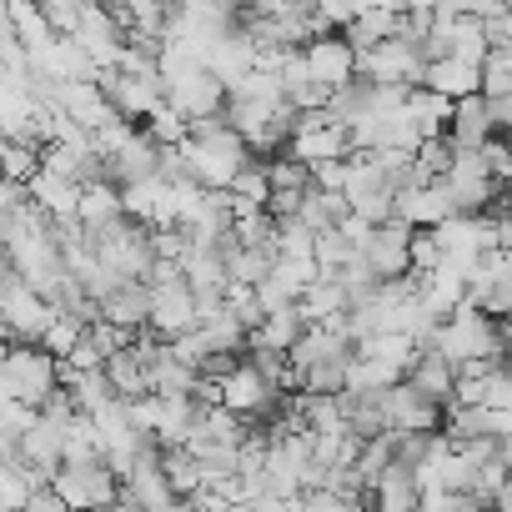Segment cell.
<instances>
[{"mask_svg": "<svg viewBox=\"0 0 512 512\" xmlns=\"http://www.w3.org/2000/svg\"><path fill=\"white\" fill-rule=\"evenodd\" d=\"M427 352L447 357L452 367L477 362V357H502L492 322H487L482 312H472V307H457L452 317H442V322H437V332L427 337Z\"/></svg>", "mask_w": 512, "mask_h": 512, "instance_id": "cell-1", "label": "cell"}, {"mask_svg": "<svg viewBox=\"0 0 512 512\" xmlns=\"http://www.w3.org/2000/svg\"><path fill=\"white\" fill-rule=\"evenodd\" d=\"M0 372L11 377L21 407H31V412H41L46 397L61 387V362H56L51 352L31 347V342H11L6 352H0Z\"/></svg>", "mask_w": 512, "mask_h": 512, "instance_id": "cell-2", "label": "cell"}, {"mask_svg": "<svg viewBox=\"0 0 512 512\" xmlns=\"http://www.w3.org/2000/svg\"><path fill=\"white\" fill-rule=\"evenodd\" d=\"M161 96L181 121H211L226 116V86L206 71V66H181L171 76H161Z\"/></svg>", "mask_w": 512, "mask_h": 512, "instance_id": "cell-3", "label": "cell"}, {"mask_svg": "<svg viewBox=\"0 0 512 512\" xmlns=\"http://www.w3.org/2000/svg\"><path fill=\"white\" fill-rule=\"evenodd\" d=\"M422 71H427V56H422V46H412V41H382V46H372V51H362L357 56V81H367V86H402V91H417L422 86Z\"/></svg>", "mask_w": 512, "mask_h": 512, "instance_id": "cell-4", "label": "cell"}, {"mask_svg": "<svg viewBox=\"0 0 512 512\" xmlns=\"http://www.w3.org/2000/svg\"><path fill=\"white\" fill-rule=\"evenodd\" d=\"M56 497L71 507V512H101L121 497V477L106 467V462H91V467H61L51 477Z\"/></svg>", "mask_w": 512, "mask_h": 512, "instance_id": "cell-5", "label": "cell"}, {"mask_svg": "<svg viewBox=\"0 0 512 512\" xmlns=\"http://www.w3.org/2000/svg\"><path fill=\"white\" fill-rule=\"evenodd\" d=\"M51 317H56V307L51 302H41L21 277H11L6 282V302H0V337H6V347L11 342H41V332L51 327Z\"/></svg>", "mask_w": 512, "mask_h": 512, "instance_id": "cell-6", "label": "cell"}, {"mask_svg": "<svg viewBox=\"0 0 512 512\" xmlns=\"http://www.w3.org/2000/svg\"><path fill=\"white\" fill-rule=\"evenodd\" d=\"M302 61H307V76L312 86H322L327 96L347 91L357 81V51L347 46V36H317L302 46Z\"/></svg>", "mask_w": 512, "mask_h": 512, "instance_id": "cell-7", "label": "cell"}, {"mask_svg": "<svg viewBox=\"0 0 512 512\" xmlns=\"http://www.w3.org/2000/svg\"><path fill=\"white\" fill-rule=\"evenodd\" d=\"M151 292V317H146V332L161 337V342H176L186 332L201 327L196 317V292L181 282V287H146Z\"/></svg>", "mask_w": 512, "mask_h": 512, "instance_id": "cell-8", "label": "cell"}, {"mask_svg": "<svg viewBox=\"0 0 512 512\" xmlns=\"http://www.w3.org/2000/svg\"><path fill=\"white\" fill-rule=\"evenodd\" d=\"M101 91H106V101H111V111L121 116V121H146L166 96H161V76H121V71H106L101 76Z\"/></svg>", "mask_w": 512, "mask_h": 512, "instance_id": "cell-9", "label": "cell"}, {"mask_svg": "<svg viewBox=\"0 0 512 512\" xmlns=\"http://www.w3.org/2000/svg\"><path fill=\"white\" fill-rule=\"evenodd\" d=\"M121 497L136 502L141 512H161V507L176 502V492H171V482L161 472V447L156 442H146V452L136 457V467L121 477Z\"/></svg>", "mask_w": 512, "mask_h": 512, "instance_id": "cell-10", "label": "cell"}, {"mask_svg": "<svg viewBox=\"0 0 512 512\" xmlns=\"http://www.w3.org/2000/svg\"><path fill=\"white\" fill-rule=\"evenodd\" d=\"M407 246H412V226L387 221V226L372 231V241H367V251H362V262L377 272V282H402V277H412Z\"/></svg>", "mask_w": 512, "mask_h": 512, "instance_id": "cell-11", "label": "cell"}, {"mask_svg": "<svg viewBox=\"0 0 512 512\" xmlns=\"http://www.w3.org/2000/svg\"><path fill=\"white\" fill-rule=\"evenodd\" d=\"M287 156L302 161L307 171H312V166H327V161H347V156H352V136H347L342 121H327V126H292Z\"/></svg>", "mask_w": 512, "mask_h": 512, "instance_id": "cell-12", "label": "cell"}, {"mask_svg": "<svg viewBox=\"0 0 512 512\" xmlns=\"http://www.w3.org/2000/svg\"><path fill=\"white\" fill-rule=\"evenodd\" d=\"M61 457H66V432L46 417H36V427L16 442V462L36 477V482H51L61 472Z\"/></svg>", "mask_w": 512, "mask_h": 512, "instance_id": "cell-13", "label": "cell"}, {"mask_svg": "<svg viewBox=\"0 0 512 512\" xmlns=\"http://www.w3.org/2000/svg\"><path fill=\"white\" fill-rule=\"evenodd\" d=\"M382 412H387V432H442V407L417 397L407 382L382 392Z\"/></svg>", "mask_w": 512, "mask_h": 512, "instance_id": "cell-14", "label": "cell"}, {"mask_svg": "<svg viewBox=\"0 0 512 512\" xmlns=\"http://www.w3.org/2000/svg\"><path fill=\"white\" fill-rule=\"evenodd\" d=\"M392 221H402V226H412V231H437L442 221H452V201H447L442 181H432V186H412V191H397Z\"/></svg>", "mask_w": 512, "mask_h": 512, "instance_id": "cell-15", "label": "cell"}, {"mask_svg": "<svg viewBox=\"0 0 512 512\" xmlns=\"http://www.w3.org/2000/svg\"><path fill=\"white\" fill-rule=\"evenodd\" d=\"M422 91L442 96V101H467V96H482V66H467V61H427L422 71Z\"/></svg>", "mask_w": 512, "mask_h": 512, "instance_id": "cell-16", "label": "cell"}, {"mask_svg": "<svg viewBox=\"0 0 512 512\" xmlns=\"http://www.w3.org/2000/svg\"><path fill=\"white\" fill-rule=\"evenodd\" d=\"M492 136H497V126H492V111H487V101H482V96H467V101H457V106H452L447 141H452L457 151H482Z\"/></svg>", "mask_w": 512, "mask_h": 512, "instance_id": "cell-17", "label": "cell"}, {"mask_svg": "<svg viewBox=\"0 0 512 512\" xmlns=\"http://www.w3.org/2000/svg\"><path fill=\"white\" fill-rule=\"evenodd\" d=\"M417 397H427V402H437V407H447L452 402V387H457V367L447 362V357H437V352H427L422 347V357L407 367V377H402Z\"/></svg>", "mask_w": 512, "mask_h": 512, "instance_id": "cell-18", "label": "cell"}, {"mask_svg": "<svg viewBox=\"0 0 512 512\" xmlns=\"http://www.w3.org/2000/svg\"><path fill=\"white\" fill-rule=\"evenodd\" d=\"M367 507L372 512H417L422 507V487H417V472L407 467H387L377 477V487H367Z\"/></svg>", "mask_w": 512, "mask_h": 512, "instance_id": "cell-19", "label": "cell"}, {"mask_svg": "<svg viewBox=\"0 0 512 512\" xmlns=\"http://www.w3.org/2000/svg\"><path fill=\"white\" fill-rule=\"evenodd\" d=\"M146 317H151V292H146V282H126V287H116V292L101 302V322H111V327H121V332H131V337L146 332Z\"/></svg>", "mask_w": 512, "mask_h": 512, "instance_id": "cell-20", "label": "cell"}, {"mask_svg": "<svg viewBox=\"0 0 512 512\" xmlns=\"http://www.w3.org/2000/svg\"><path fill=\"white\" fill-rule=\"evenodd\" d=\"M347 312H352V302H347V292H342L337 277L312 282V287L302 292V302H297V317H302L307 327H327V322H337V317H347Z\"/></svg>", "mask_w": 512, "mask_h": 512, "instance_id": "cell-21", "label": "cell"}, {"mask_svg": "<svg viewBox=\"0 0 512 512\" xmlns=\"http://www.w3.org/2000/svg\"><path fill=\"white\" fill-rule=\"evenodd\" d=\"M181 277H186V287H191L196 297H201V292H226V287H231V272H226L221 246H191L186 262H181Z\"/></svg>", "mask_w": 512, "mask_h": 512, "instance_id": "cell-22", "label": "cell"}, {"mask_svg": "<svg viewBox=\"0 0 512 512\" xmlns=\"http://www.w3.org/2000/svg\"><path fill=\"white\" fill-rule=\"evenodd\" d=\"M111 221H121V186L111 181H96V186H81V206H76V226L86 236L106 231Z\"/></svg>", "mask_w": 512, "mask_h": 512, "instance_id": "cell-23", "label": "cell"}, {"mask_svg": "<svg viewBox=\"0 0 512 512\" xmlns=\"http://www.w3.org/2000/svg\"><path fill=\"white\" fill-rule=\"evenodd\" d=\"M106 382H111V392H116V402H136V397H151V372H146V362H141V352L136 347H126V352H116V357H106Z\"/></svg>", "mask_w": 512, "mask_h": 512, "instance_id": "cell-24", "label": "cell"}, {"mask_svg": "<svg viewBox=\"0 0 512 512\" xmlns=\"http://www.w3.org/2000/svg\"><path fill=\"white\" fill-rule=\"evenodd\" d=\"M302 332H307V322L297 317V307L292 312H277V317H267L262 327L246 337V352H277V357H287L302 342Z\"/></svg>", "mask_w": 512, "mask_h": 512, "instance_id": "cell-25", "label": "cell"}, {"mask_svg": "<svg viewBox=\"0 0 512 512\" xmlns=\"http://www.w3.org/2000/svg\"><path fill=\"white\" fill-rule=\"evenodd\" d=\"M402 116H407V126L422 136V141H432V136H447V121H452V101H442V96H432V91H412L407 96V106H402Z\"/></svg>", "mask_w": 512, "mask_h": 512, "instance_id": "cell-26", "label": "cell"}, {"mask_svg": "<svg viewBox=\"0 0 512 512\" xmlns=\"http://www.w3.org/2000/svg\"><path fill=\"white\" fill-rule=\"evenodd\" d=\"M357 357L382 362V367H397V372L407 377V367L422 357V347H417V337H407V332H377V337L357 342Z\"/></svg>", "mask_w": 512, "mask_h": 512, "instance_id": "cell-27", "label": "cell"}, {"mask_svg": "<svg viewBox=\"0 0 512 512\" xmlns=\"http://www.w3.org/2000/svg\"><path fill=\"white\" fill-rule=\"evenodd\" d=\"M161 472H166L176 502H191V497L206 487V472H201V462H196L186 447H161Z\"/></svg>", "mask_w": 512, "mask_h": 512, "instance_id": "cell-28", "label": "cell"}, {"mask_svg": "<svg viewBox=\"0 0 512 512\" xmlns=\"http://www.w3.org/2000/svg\"><path fill=\"white\" fill-rule=\"evenodd\" d=\"M41 176V151L36 146H21V141H0V181L26 191L31 181Z\"/></svg>", "mask_w": 512, "mask_h": 512, "instance_id": "cell-29", "label": "cell"}, {"mask_svg": "<svg viewBox=\"0 0 512 512\" xmlns=\"http://www.w3.org/2000/svg\"><path fill=\"white\" fill-rule=\"evenodd\" d=\"M11 11V36L21 41V51L26 56H36V51H46L56 36H51V26H46V16H41V6H26V0H16V6H6Z\"/></svg>", "mask_w": 512, "mask_h": 512, "instance_id": "cell-30", "label": "cell"}, {"mask_svg": "<svg viewBox=\"0 0 512 512\" xmlns=\"http://www.w3.org/2000/svg\"><path fill=\"white\" fill-rule=\"evenodd\" d=\"M81 342H86V322H81V317H71V312H56V317H51V327L41 332V342H36V347H41V352H51L56 362H66V357H71Z\"/></svg>", "mask_w": 512, "mask_h": 512, "instance_id": "cell-31", "label": "cell"}, {"mask_svg": "<svg viewBox=\"0 0 512 512\" xmlns=\"http://www.w3.org/2000/svg\"><path fill=\"white\" fill-rule=\"evenodd\" d=\"M141 131H146V141H151V146H161V151H171V146H186V141H191V121H181L166 101L141 121Z\"/></svg>", "mask_w": 512, "mask_h": 512, "instance_id": "cell-32", "label": "cell"}, {"mask_svg": "<svg viewBox=\"0 0 512 512\" xmlns=\"http://www.w3.org/2000/svg\"><path fill=\"white\" fill-rule=\"evenodd\" d=\"M36 487H46V482H36L21 462H0V512H26Z\"/></svg>", "mask_w": 512, "mask_h": 512, "instance_id": "cell-33", "label": "cell"}, {"mask_svg": "<svg viewBox=\"0 0 512 512\" xmlns=\"http://www.w3.org/2000/svg\"><path fill=\"white\" fill-rule=\"evenodd\" d=\"M397 457H392V432H382V437H372V442H362V452H357V482H362V492L367 487H377V477L392 467Z\"/></svg>", "mask_w": 512, "mask_h": 512, "instance_id": "cell-34", "label": "cell"}, {"mask_svg": "<svg viewBox=\"0 0 512 512\" xmlns=\"http://www.w3.org/2000/svg\"><path fill=\"white\" fill-rule=\"evenodd\" d=\"M231 196H236V201H251V206H262V211H267V201H272L267 166H262V161H246V166H241V176L231 181Z\"/></svg>", "mask_w": 512, "mask_h": 512, "instance_id": "cell-35", "label": "cell"}, {"mask_svg": "<svg viewBox=\"0 0 512 512\" xmlns=\"http://www.w3.org/2000/svg\"><path fill=\"white\" fill-rule=\"evenodd\" d=\"M262 166H267L272 191H312V171H307L302 161H292L287 151H282V156H272V161H262Z\"/></svg>", "mask_w": 512, "mask_h": 512, "instance_id": "cell-36", "label": "cell"}, {"mask_svg": "<svg viewBox=\"0 0 512 512\" xmlns=\"http://www.w3.org/2000/svg\"><path fill=\"white\" fill-rule=\"evenodd\" d=\"M452 156H457V146H452L447 136H432V141L417 146V171H422L427 181H442V176L452 171Z\"/></svg>", "mask_w": 512, "mask_h": 512, "instance_id": "cell-37", "label": "cell"}, {"mask_svg": "<svg viewBox=\"0 0 512 512\" xmlns=\"http://www.w3.org/2000/svg\"><path fill=\"white\" fill-rule=\"evenodd\" d=\"M312 256H317V267H322V277H337V272H342V267L352 262L357 251H352V246H347V241L337 236V226H332V231H322V236H317Z\"/></svg>", "mask_w": 512, "mask_h": 512, "instance_id": "cell-38", "label": "cell"}, {"mask_svg": "<svg viewBox=\"0 0 512 512\" xmlns=\"http://www.w3.org/2000/svg\"><path fill=\"white\" fill-rule=\"evenodd\" d=\"M407 256H412V272H417V277H432V272L442 267V246H437V231H412V246H407Z\"/></svg>", "mask_w": 512, "mask_h": 512, "instance_id": "cell-39", "label": "cell"}, {"mask_svg": "<svg viewBox=\"0 0 512 512\" xmlns=\"http://www.w3.org/2000/svg\"><path fill=\"white\" fill-rule=\"evenodd\" d=\"M41 16H46L51 36H61V41H71V36L81 31V6H71V0H46Z\"/></svg>", "mask_w": 512, "mask_h": 512, "instance_id": "cell-40", "label": "cell"}, {"mask_svg": "<svg viewBox=\"0 0 512 512\" xmlns=\"http://www.w3.org/2000/svg\"><path fill=\"white\" fill-rule=\"evenodd\" d=\"M477 156H482L487 181H497V186H507V181H512V151H507V141H502V136H492Z\"/></svg>", "mask_w": 512, "mask_h": 512, "instance_id": "cell-41", "label": "cell"}, {"mask_svg": "<svg viewBox=\"0 0 512 512\" xmlns=\"http://www.w3.org/2000/svg\"><path fill=\"white\" fill-rule=\"evenodd\" d=\"M186 251H191L186 231H151V256H156V262L181 267V262H186Z\"/></svg>", "mask_w": 512, "mask_h": 512, "instance_id": "cell-42", "label": "cell"}, {"mask_svg": "<svg viewBox=\"0 0 512 512\" xmlns=\"http://www.w3.org/2000/svg\"><path fill=\"white\" fill-rule=\"evenodd\" d=\"M86 337L96 342V352H101V357H116V352H126V347L136 342L131 332H121V327H111V322H91V327H86Z\"/></svg>", "mask_w": 512, "mask_h": 512, "instance_id": "cell-43", "label": "cell"}, {"mask_svg": "<svg viewBox=\"0 0 512 512\" xmlns=\"http://www.w3.org/2000/svg\"><path fill=\"white\" fill-rule=\"evenodd\" d=\"M372 231H377V226H367V221H362V216H352V211H347V216L337 221V236H342V241H347V246H352L357 256L367 251V241H372Z\"/></svg>", "mask_w": 512, "mask_h": 512, "instance_id": "cell-44", "label": "cell"}, {"mask_svg": "<svg viewBox=\"0 0 512 512\" xmlns=\"http://www.w3.org/2000/svg\"><path fill=\"white\" fill-rule=\"evenodd\" d=\"M447 407H487V382L482 377H457Z\"/></svg>", "mask_w": 512, "mask_h": 512, "instance_id": "cell-45", "label": "cell"}, {"mask_svg": "<svg viewBox=\"0 0 512 512\" xmlns=\"http://www.w3.org/2000/svg\"><path fill=\"white\" fill-rule=\"evenodd\" d=\"M487 322H502V317H512V282H497L487 297H482V307H477Z\"/></svg>", "mask_w": 512, "mask_h": 512, "instance_id": "cell-46", "label": "cell"}, {"mask_svg": "<svg viewBox=\"0 0 512 512\" xmlns=\"http://www.w3.org/2000/svg\"><path fill=\"white\" fill-rule=\"evenodd\" d=\"M26 512H71V507H66V502L56 497V487L46 482V487H36V492H31V502H26Z\"/></svg>", "mask_w": 512, "mask_h": 512, "instance_id": "cell-47", "label": "cell"}, {"mask_svg": "<svg viewBox=\"0 0 512 512\" xmlns=\"http://www.w3.org/2000/svg\"><path fill=\"white\" fill-rule=\"evenodd\" d=\"M487 46H492V51L512 46V6H507V11H502V16H497V21L487 26Z\"/></svg>", "mask_w": 512, "mask_h": 512, "instance_id": "cell-48", "label": "cell"}, {"mask_svg": "<svg viewBox=\"0 0 512 512\" xmlns=\"http://www.w3.org/2000/svg\"><path fill=\"white\" fill-rule=\"evenodd\" d=\"M492 332H497V347H502V357H512V317L492 322Z\"/></svg>", "mask_w": 512, "mask_h": 512, "instance_id": "cell-49", "label": "cell"}, {"mask_svg": "<svg viewBox=\"0 0 512 512\" xmlns=\"http://www.w3.org/2000/svg\"><path fill=\"white\" fill-rule=\"evenodd\" d=\"M497 206H502V216H512V181L502 186V196H497Z\"/></svg>", "mask_w": 512, "mask_h": 512, "instance_id": "cell-50", "label": "cell"}, {"mask_svg": "<svg viewBox=\"0 0 512 512\" xmlns=\"http://www.w3.org/2000/svg\"><path fill=\"white\" fill-rule=\"evenodd\" d=\"M101 512H141V507H136V502H126V497H116V502H111V507H101Z\"/></svg>", "mask_w": 512, "mask_h": 512, "instance_id": "cell-51", "label": "cell"}, {"mask_svg": "<svg viewBox=\"0 0 512 512\" xmlns=\"http://www.w3.org/2000/svg\"><path fill=\"white\" fill-rule=\"evenodd\" d=\"M226 512H256V507H251V502H236V507H226Z\"/></svg>", "mask_w": 512, "mask_h": 512, "instance_id": "cell-52", "label": "cell"}]
</instances>
